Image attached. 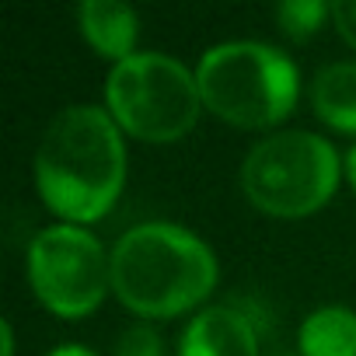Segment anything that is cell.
Returning <instances> with one entry per match:
<instances>
[{"label":"cell","instance_id":"6da1fadb","mask_svg":"<svg viewBox=\"0 0 356 356\" xmlns=\"http://www.w3.org/2000/svg\"><path fill=\"white\" fill-rule=\"evenodd\" d=\"M126 182L122 129L105 105L60 108L35 150V189L63 224L102 220Z\"/></svg>","mask_w":356,"mask_h":356},{"label":"cell","instance_id":"8fae6325","mask_svg":"<svg viewBox=\"0 0 356 356\" xmlns=\"http://www.w3.org/2000/svg\"><path fill=\"white\" fill-rule=\"evenodd\" d=\"M325 18H332V4H325V0H283L276 8V22L290 39L314 35Z\"/></svg>","mask_w":356,"mask_h":356},{"label":"cell","instance_id":"4fadbf2b","mask_svg":"<svg viewBox=\"0 0 356 356\" xmlns=\"http://www.w3.org/2000/svg\"><path fill=\"white\" fill-rule=\"evenodd\" d=\"M332 22H335L339 35L356 49V0H335L332 4Z\"/></svg>","mask_w":356,"mask_h":356},{"label":"cell","instance_id":"2e32d148","mask_svg":"<svg viewBox=\"0 0 356 356\" xmlns=\"http://www.w3.org/2000/svg\"><path fill=\"white\" fill-rule=\"evenodd\" d=\"M0 346H4V356H15V325L0 321Z\"/></svg>","mask_w":356,"mask_h":356},{"label":"cell","instance_id":"ba28073f","mask_svg":"<svg viewBox=\"0 0 356 356\" xmlns=\"http://www.w3.org/2000/svg\"><path fill=\"white\" fill-rule=\"evenodd\" d=\"M77 29L91 42V49L112 63L136 53L140 18L129 4H119V0H84V4H77Z\"/></svg>","mask_w":356,"mask_h":356},{"label":"cell","instance_id":"9c48e42d","mask_svg":"<svg viewBox=\"0 0 356 356\" xmlns=\"http://www.w3.org/2000/svg\"><path fill=\"white\" fill-rule=\"evenodd\" d=\"M311 108L335 133L356 136V60H339L314 74Z\"/></svg>","mask_w":356,"mask_h":356},{"label":"cell","instance_id":"7a4b0ae2","mask_svg":"<svg viewBox=\"0 0 356 356\" xmlns=\"http://www.w3.org/2000/svg\"><path fill=\"white\" fill-rule=\"evenodd\" d=\"M217 286V255L189 227L150 220L112 245V293L140 318H178Z\"/></svg>","mask_w":356,"mask_h":356},{"label":"cell","instance_id":"5bb4252c","mask_svg":"<svg viewBox=\"0 0 356 356\" xmlns=\"http://www.w3.org/2000/svg\"><path fill=\"white\" fill-rule=\"evenodd\" d=\"M46 356H98V353H91L88 346H77V342H67V346H56V349H49Z\"/></svg>","mask_w":356,"mask_h":356},{"label":"cell","instance_id":"277c9868","mask_svg":"<svg viewBox=\"0 0 356 356\" xmlns=\"http://www.w3.org/2000/svg\"><path fill=\"white\" fill-rule=\"evenodd\" d=\"M342 178V157L332 140L307 129H280L259 140L241 161L245 200L283 220L321 210Z\"/></svg>","mask_w":356,"mask_h":356},{"label":"cell","instance_id":"7c38bea8","mask_svg":"<svg viewBox=\"0 0 356 356\" xmlns=\"http://www.w3.org/2000/svg\"><path fill=\"white\" fill-rule=\"evenodd\" d=\"M115 356H164V342L157 335L154 325H133L119 335L115 342Z\"/></svg>","mask_w":356,"mask_h":356},{"label":"cell","instance_id":"52a82bcc","mask_svg":"<svg viewBox=\"0 0 356 356\" xmlns=\"http://www.w3.org/2000/svg\"><path fill=\"white\" fill-rule=\"evenodd\" d=\"M178 356H259L255 321L231 304L203 307L178 339Z\"/></svg>","mask_w":356,"mask_h":356},{"label":"cell","instance_id":"9a60e30c","mask_svg":"<svg viewBox=\"0 0 356 356\" xmlns=\"http://www.w3.org/2000/svg\"><path fill=\"white\" fill-rule=\"evenodd\" d=\"M342 175L349 178V186H353V193H356V143L346 150V157H342Z\"/></svg>","mask_w":356,"mask_h":356},{"label":"cell","instance_id":"8992f818","mask_svg":"<svg viewBox=\"0 0 356 356\" xmlns=\"http://www.w3.org/2000/svg\"><path fill=\"white\" fill-rule=\"evenodd\" d=\"M29 283L56 318H88L112 290V252L77 224L42 227L29 245Z\"/></svg>","mask_w":356,"mask_h":356},{"label":"cell","instance_id":"5b68a950","mask_svg":"<svg viewBox=\"0 0 356 356\" xmlns=\"http://www.w3.org/2000/svg\"><path fill=\"white\" fill-rule=\"evenodd\" d=\"M105 108L122 133L143 143H175L196 126L203 95L196 74L182 60L150 49L112 63L105 77Z\"/></svg>","mask_w":356,"mask_h":356},{"label":"cell","instance_id":"3957f363","mask_svg":"<svg viewBox=\"0 0 356 356\" xmlns=\"http://www.w3.org/2000/svg\"><path fill=\"white\" fill-rule=\"evenodd\" d=\"M203 108L241 129H269L283 122L300 98L297 63L255 39H231L210 46L196 63Z\"/></svg>","mask_w":356,"mask_h":356},{"label":"cell","instance_id":"30bf717a","mask_svg":"<svg viewBox=\"0 0 356 356\" xmlns=\"http://www.w3.org/2000/svg\"><path fill=\"white\" fill-rule=\"evenodd\" d=\"M300 356H356V311L346 304L314 307L297 328Z\"/></svg>","mask_w":356,"mask_h":356}]
</instances>
